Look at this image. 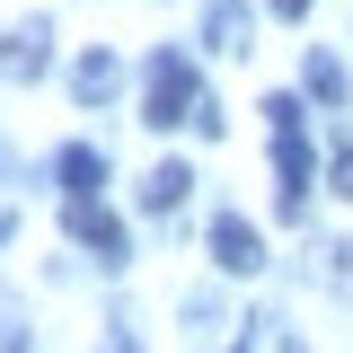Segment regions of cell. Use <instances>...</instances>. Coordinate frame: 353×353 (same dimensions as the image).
I'll use <instances>...</instances> for the list:
<instances>
[{"label":"cell","mask_w":353,"mask_h":353,"mask_svg":"<svg viewBox=\"0 0 353 353\" xmlns=\"http://www.w3.org/2000/svg\"><path fill=\"white\" fill-rule=\"evenodd\" d=\"M265 115H274V212L283 221H309V141H301V97H265Z\"/></svg>","instance_id":"cell-1"},{"label":"cell","mask_w":353,"mask_h":353,"mask_svg":"<svg viewBox=\"0 0 353 353\" xmlns=\"http://www.w3.org/2000/svg\"><path fill=\"white\" fill-rule=\"evenodd\" d=\"M194 106H203V80H194V62L185 53H150V80H141V124H194Z\"/></svg>","instance_id":"cell-2"},{"label":"cell","mask_w":353,"mask_h":353,"mask_svg":"<svg viewBox=\"0 0 353 353\" xmlns=\"http://www.w3.org/2000/svg\"><path fill=\"white\" fill-rule=\"evenodd\" d=\"M62 221H71V239H80V248H88V256H97V265H124V256H132L124 221L106 212L97 194H80V203H71V212H62Z\"/></svg>","instance_id":"cell-3"},{"label":"cell","mask_w":353,"mask_h":353,"mask_svg":"<svg viewBox=\"0 0 353 353\" xmlns=\"http://www.w3.org/2000/svg\"><path fill=\"white\" fill-rule=\"evenodd\" d=\"M212 265H221V274H265V239H256V221L221 212V221H212Z\"/></svg>","instance_id":"cell-4"},{"label":"cell","mask_w":353,"mask_h":353,"mask_svg":"<svg viewBox=\"0 0 353 353\" xmlns=\"http://www.w3.org/2000/svg\"><path fill=\"white\" fill-rule=\"evenodd\" d=\"M44 62H53V36H44L36 18L18 36H0V80H44Z\"/></svg>","instance_id":"cell-5"},{"label":"cell","mask_w":353,"mask_h":353,"mask_svg":"<svg viewBox=\"0 0 353 353\" xmlns=\"http://www.w3.org/2000/svg\"><path fill=\"white\" fill-rule=\"evenodd\" d=\"M203 44H212V53H248V44H256V9H248V0H212Z\"/></svg>","instance_id":"cell-6"},{"label":"cell","mask_w":353,"mask_h":353,"mask_svg":"<svg viewBox=\"0 0 353 353\" xmlns=\"http://www.w3.org/2000/svg\"><path fill=\"white\" fill-rule=\"evenodd\" d=\"M185 194H194V168L185 159H159V168L141 176V212H176Z\"/></svg>","instance_id":"cell-7"},{"label":"cell","mask_w":353,"mask_h":353,"mask_svg":"<svg viewBox=\"0 0 353 353\" xmlns=\"http://www.w3.org/2000/svg\"><path fill=\"white\" fill-rule=\"evenodd\" d=\"M53 168H62V194L80 203V194H97V185H106V150H88V141H71V150H62Z\"/></svg>","instance_id":"cell-8"},{"label":"cell","mask_w":353,"mask_h":353,"mask_svg":"<svg viewBox=\"0 0 353 353\" xmlns=\"http://www.w3.org/2000/svg\"><path fill=\"white\" fill-rule=\"evenodd\" d=\"M301 88L318 97V106H345V62H336L327 44H309V62H301Z\"/></svg>","instance_id":"cell-9"},{"label":"cell","mask_w":353,"mask_h":353,"mask_svg":"<svg viewBox=\"0 0 353 353\" xmlns=\"http://www.w3.org/2000/svg\"><path fill=\"white\" fill-rule=\"evenodd\" d=\"M71 88H80L88 106H106V97L124 88V62H115V53H80V71H71Z\"/></svg>","instance_id":"cell-10"},{"label":"cell","mask_w":353,"mask_h":353,"mask_svg":"<svg viewBox=\"0 0 353 353\" xmlns=\"http://www.w3.org/2000/svg\"><path fill=\"white\" fill-rule=\"evenodd\" d=\"M230 353H301V336H292L283 318H248V336H239Z\"/></svg>","instance_id":"cell-11"},{"label":"cell","mask_w":353,"mask_h":353,"mask_svg":"<svg viewBox=\"0 0 353 353\" xmlns=\"http://www.w3.org/2000/svg\"><path fill=\"white\" fill-rule=\"evenodd\" d=\"M327 185H336V194L353 203V141H336V159H327Z\"/></svg>","instance_id":"cell-12"},{"label":"cell","mask_w":353,"mask_h":353,"mask_svg":"<svg viewBox=\"0 0 353 353\" xmlns=\"http://www.w3.org/2000/svg\"><path fill=\"white\" fill-rule=\"evenodd\" d=\"M274 18H309V0H274Z\"/></svg>","instance_id":"cell-13"},{"label":"cell","mask_w":353,"mask_h":353,"mask_svg":"<svg viewBox=\"0 0 353 353\" xmlns=\"http://www.w3.org/2000/svg\"><path fill=\"white\" fill-rule=\"evenodd\" d=\"M97 353H132V336H124V327H115V336H106V345H97Z\"/></svg>","instance_id":"cell-14"}]
</instances>
